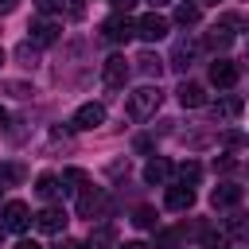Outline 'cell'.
I'll use <instances>...</instances> for the list:
<instances>
[{
    "label": "cell",
    "mask_w": 249,
    "mask_h": 249,
    "mask_svg": "<svg viewBox=\"0 0 249 249\" xmlns=\"http://www.w3.org/2000/svg\"><path fill=\"white\" fill-rule=\"evenodd\" d=\"M160 101H163V93H160L156 86H140V89L128 93V117H132V121H148V117L160 109Z\"/></svg>",
    "instance_id": "cell-1"
},
{
    "label": "cell",
    "mask_w": 249,
    "mask_h": 249,
    "mask_svg": "<svg viewBox=\"0 0 249 249\" xmlns=\"http://www.w3.org/2000/svg\"><path fill=\"white\" fill-rule=\"evenodd\" d=\"M109 214V195L101 187H82L78 191V218H105Z\"/></svg>",
    "instance_id": "cell-2"
},
{
    "label": "cell",
    "mask_w": 249,
    "mask_h": 249,
    "mask_svg": "<svg viewBox=\"0 0 249 249\" xmlns=\"http://www.w3.org/2000/svg\"><path fill=\"white\" fill-rule=\"evenodd\" d=\"M128 74H132V66H128L124 54H109V58L101 62V82H105L109 89H121V86L128 82Z\"/></svg>",
    "instance_id": "cell-3"
},
{
    "label": "cell",
    "mask_w": 249,
    "mask_h": 249,
    "mask_svg": "<svg viewBox=\"0 0 249 249\" xmlns=\"http://www.w3.org/2000/svg\"><path fill=\"white\" fill-rule=\"evenodd\" d=\"M97 124H105V105H97V101L78 105L74 117H70V128H78V132H89V128H97Z\"/></svg>",
    "instance_id": "cell-4"
},
{
    "label": "cell",
    "mask_w": 249,
    "mask_h": 249,
    "mask_svg": "<svg viewBox=\"0 0 249 249\" xmlns=\"http://www.w3.org/2000/svg\"><path fill=\"white\" fill-rule=\"evenodd\" d=\"M167 31H171V23H167L160 12H148V16H140V19H136V35H140L144 43H160Z\"/></svg>",
    "instance_id": "cell-5"
},
{
    "label": "cell",
    "mask_w": 249,
    "mask_h": 249,
    "mask_svg": "<svg viewBox=\"0 0 249 249\" xmlns=\"http://www.w3.org/2000/svg\"><path fill=\"white\" fill-rule=\"evenodd\" d=\"M237 27H241V19H237V16H222V19L206 31V43H210L214 51H222V47H230V43H233Z\"/></svg>",
    "instance_id": "cell-6"
},
{
    "label": "cell",
    "mask_w": 249,
    "mask_h": 249,
    "mask_svg": "<svg viewBox=\"0 0 249 249\" xmlns=\"http://www.w3.org/2000/svg\"><path fill=\"white\" fill-rule=\"evenodd\" d=\"M31 222H35V214H31V210H27V206H23L19 198L4 202V222H0L4 230H12V233H23V230H27Z\"/></svg>",
    "instance_id": "cell-7"
},
{
    "label": "cell",
    "mask_w": 249,
    "mask_h": 249,
    "mask_svg": "<svg viewBox=\"0 0 249 249\" xmlns=\"http://www.w3.org/2000/svg\"><path fill=\"white\" fill-rule=\"evenodd\" d=\"M101 35H105L109 43H128V39L136 35V23H132L128 16H109V19L101 23Z\"/></svg>",
    "instance_id": "cell-8"
},
{
    "label": "cell",
    "mask_w": 249,
    "mask_h": 249,
    "mask_svg": "<svg viewBox=\"0 0 249 249\" xmlns=\"http://www.w3.org/2000/svg\"><path fill=\"white\" fill-rule=\"evenodd\" d=\"M35 230H43V233H62V230H66V210H62V206H43V210L35 214Z\"/></svg>",
    "instance_id": "cell-9"
},
{
    "label": "cell",
    "mask_w": 249,
    "mask_h": 249,
    "mask_svg": "<svg viewBox=\"0 0 249 249\" xmlns=\"http://www.w3.org/2000/svg\"><path fill=\"white\" fill-rule=\"evenodd\" d=\"M27 31H31V47H51V43H58V31H62V27L43 16V19H35Z\"/></svg>",
    "instance_id": "cell-10"
},
{
    "label": "cell",
    "mask_w": 249,
    "mask_h": 249,
    "mask_svg": "<svg viewBox=\"0 0 249 249\" xmlns=\"http://www.w3.org/2000/svg\"><path fill=\"white\" fill-rule=\"evenodd\" d=\"M237 74H241V70H237V62H230V58H214V62H210V82H214L218 89H230V86L237 82Z\"/></svg>",
    "instance_id": "cell-11"
},
{
    "label": "cell",
    "mask_w": 249,
    "mask_h": 249,
    "mask_svg": "<svg viewBox=\"0 0 249 249\" xmlns=\"http://www.w3.org/2000/svg\"><path fill=\"white\" fill-rule=\"evenodd\" d=\"M163 202H167V210H191V206H195V187H187V183H171L167 195H163Z\"/></svg>",
    "instance_id": "cell-12"
},
{
    "label": "cell",
    "mask_w": 249,
    "mask_h": 249,
    "mask_svg": "<svg viewBox=\"0 0 249 249\" xmlns=\"http://www.w3.org/2000/svg\"><path fill=\"white\" fill-rule=\"evenodd\" d=\"M237 202H241V187L237 183H218L210 191V206L214 210H226V206H237Z\"/></svg>",
    "instance_id": "cell-13"
},
{
    "label": "cell",
    "mask_w": 249,
    "mask_h": 249,
    "mask_svg": "<svg viewBox=\"0 0 249 249\" xmlns=\"http://www.w3.org/2000/svg\"><path fill=\"white\" fill-rule=\"evenodd\" d=\"M167 175H171V160H167V156H152V160L144 163V183L160 187V183H167Z\"/></svg>",
    "instance_id": "cell-14"
},
{
    "label": "cell",
    "mask_w": 249,
    "mask_h": 249,
    "mask_svg": "<svg viewBox=\"0 0 249 249\" xmlns=\"http://www.w3.org/2000/svg\"><path fill=\"white\" fill-rule=\"evenodd\" d=\"M241 109H245V101H241L237 93H222V97L214 101V117H218V121H233V117H241Z\"/></svg>",
    "instance_id": "cell-15"
},
{
    "label": "cell",
    "mask_w": 249,
    "mask_h": 249,
    "mask_svg": "<svg viewBox=\"0 0 249 249\" xmlns=\"http://www.w3.org/2000/svg\"><path fill=\"white\" fill-rule=\"evenodd\" d=\"M175 93H179V105H183V109H198V105H206V89H202L198 82H183Z\"/></svg>",
    "instance_id": "cell-16"
},
{
    "label": "cell",
    "mask_w": 249,
    "mask_h": 249,
    "mask_svg": "<svg viewBox=\"0 0 249 249\" xmlns=\"http://www.w3.org/2000/svg\"><path fill=\"white\" fill-rule=\"evenodd\" d=\"M86 245H89V249H117V230H113V226H97Z\"/></svg>",
    "instance_id": "cell-17"
},
{
    "label": "cell",
    "mask_w": 249,
    "mask_h": 249,
    "mask_svg": "<svg viewBox=\"0 0 249 249\" xmlns=\"http://www.w3.org/2000/svg\"><path fill=\"white\" fill-rule=\"evenodd\" d=\"M58 191H62L58 175H39V179H35V195H39V198H47V202H51Z\"/></svg>",
    "instance_id": "cell-18"
},
{
    "label": "cell",
    "mask_w": 249,
    "mask_h": 249,
    "mask_svg": "<svg viewBox=\"0 0 249 249\" xmlns=\"http://www.w3.org/2000/svg\"><path fill=\"white\" fill-rule=\"evenodd\" d=\"M198 16H202V8H198V4H187V0H183V4L175 8V23H183V27H195V23H198Z\"/></svg>",
    "instance_id": "cell-19"
},
{
    "label": "cell",
    "mask_w": 249,
    "mask_h": 249,
    "mask_svg": "<svg viewBox=\"0 0 249 249\" xmlns=\"http://www.w3.org/2000/svg\"><path fill=\"white\" fill-rule=\"evenodd\" d=\"M175 175H179V183L195 187V183H198V175H202V167H198L195 160H187V163H179V167H175Z\"/></svg>",
    "instance_id": "cell-20"
},
{
    "label": "cell",
    "mask_w": 249,
    "mask_h": 249,
    "mask_svg": "<svg viewBox=\"0 0 249 249\" xmlns=\"http://www.w3.org/2000/svg\"><path fill=\"white\" fill-rule=\"evenodd\" d=\"M191 54H195V47L183 39V43L175 47V54H171V66H175V70H187V66H191Z\"/></svg>",
    "instance_id": "cell-21"
},
{
    "label": "cell",
    "mask_w": 249,
    "mask_h": 249,
    "mask_svg": "<svg viewBox=\"0 0 249 249\" xmlns=\"http://www.w3.org/2000/svg\"><path fill=\"white\" fill-rule=\"evenodd\" d=\"M132 226H140V230H156V210H152V206H136Z\"/></svg>",
    "instance_id": "cell-22"
},
{
    "label": "cell",
    "mask_w": 249,
    "mask_h": 249,
    "mask_svg": "<svg viewBox=\"0 0 249 249\" xmlns=\"http://www.w3.org/2000/svg\"><path fill=\"white\" fill-rule=\"evenodd\" d=\"M202 249H230V237H226V233L206 230V233H202Z\"/></svg>",
    "instance_id": "cell-23"
},
{
    "label": "cell",
    "mask_w": 249,
    "mask_h": 249,
    "mask_svg": "<svg viewBox=\"0 0 249 249\" xmlns=\"http://www.w3.org/2000/svg\"><path fill=\"white\" fill-rule=\"evenodd\" d=\"M136 62H140V70H144V74H160V70H163V66H160V58H156V54H140V58H136Z\"/></svg>",
    "instance_id": "cell-24"
},
{
    "label": "cell",
    "mask_w": 249,
    "mask_h": 249,
    "mask_svg": "<svg viewBox=\"0 0 249 249\" xmlns=\"http://www.w3.org/2000/svg\"><path fill=\"white\" fill-rule=\"evenodd\" d=\"M31 4H35L43 16H51V12H62V4H66V0H31Z\"/></svg>",
    "instance_id": "cell-25"
},
{
    "label": "cell",
    "mask_w": 249,
    "mask_h": 249,
    "mask_svg": "<svg viewBox=\"0 0 249 249\" xmlns=\"http://www.w3.org/2000/svg\"><path fill=\"white\" fill-rule=\"evenodd\" d=\"M140 0H113V8H117V16H124V12H132Z\"/></svg>",
    "instance_id": "cell-26"
},
{
    "label": "cell",
    "mask_w": 249,
    "mask_h": 249,
    "mask_svg": "<svg viewBox=\"0 0 249 249\" xmlns=\"http://www.w3.org/2000/svg\"><path fill=\"white\" fill-rule=\"evenodd\" d=\"M62 249H89V245H86V241H74V237H66V241H62Z\"/></svg>",
    "instance_id": "cell-27"
},
{
    "label": "cell",
    "mask_w": 249,
    "mask_h": 249,
    "mask_svg": "<svg viewBox=\"0 0 249 249\" xmlns=\"http://www.w3.org/2000/svg\"><path fill=\"white\" fill-rule=\"evenodd\" d=\"M16 4H19V0H0V16H8V12H16Z\"/></svg>",
    "instance_id": "cell-28"
},
{
    "label": "cell",
    "mask_w": 249,
    "mask_h": 249,
    "mask_svg": "<svg viewBox=\"0 0 249 249\" xmlns=\"http://www.w3.org/2000/svg\"><path fill=\"white\" fill-rule=\"evenodd\" d=\"M16 249H43L39 241H31V237H23V241H16Z\"/></svg>",
    "instance_id": "cell-29"
},
{
    "label": "cell",
    "mask_w": 249,
    "mask_h": 249,
    "mask_svg": "<svg viewBox=\"0 0 249 249\" xmlns=\"http://www.w3.org/2000/svg\"><path fill=\"white\" fill-rule=\"evenodd\" d=\"M117 249H148L144 241H128V245H117Z\"/></svg>",
    "instance_id": "cell-30"
},
{
    "label": "cell",
    "mask_w": 249,
    "mask_h": 249,
    "mask_svg": "<svg viewBox=\"0 0 249 249\" xmlns=\"http://www.w3.org/2000/svg\"><path fill=\"white\" fill-rule=\"evenodd\" d=\"M4 124H8V109L0 105V128H4Z\"/></svg>",
    "instance_id": "cell-31"
},
{
    "label": "cell",
    "mask_w": 249,
    "mask_h": 249,
    "mask_svg": "<svg viewBox=\"0 0 249 249\" xmlns=\"http://www.w3.org/2000/svg\"><path fill=\"white\" fill-rule=\"evenodd\" d=\"M148 4H152V8H163V4H171V0H148Z\"/></svg>",
    "instance_id": "cell-32"
},
{
    "label": "cell",
    "mask_w": 249,
    "mask_h": 249,
    "mask_svg": "<svg viewBox=\"0 0 249 249\" xmlns=\"http://www.w3.org/2000/svg\"><path fill=\"white\" fill-rule=\"evenodd\" d=\"M195 4H198V8H202V4H218V0H195Z\"/></svg>",
    "instance_id": "cell-33"
},
{
    "label": "cell",
    "mask_w": 249,
    "mask_h": 249,
    "mask_svg": "<svg viewBox=\"0 0 249 249\" xmlns=\"http://www.w3.org/2000/svg\"><path fill=\"white\" fill-rule=\"evenodd\" d=\"M0 62H4V51H0Z\"/></svg>",
    "instance_id": "cell-34"
},
{
    "label": "cell",
    "mask_w": 249,
    "mask_h": 249,
    "mask_svg": "<svg viewBox=\"0 0 249 249\" xmlns=\"http://www.w3.org/2000/svg\"><path fill=\"white\" fill-rule=\"evenodd\" d=\"M0 191H4V183H0Z\"/></svg>",
    "instance_id": "cell-35"
},
{
    "label": "cell",
    "mask_w": 249,
    "mask_h": 249,
    "mask_svg": "<svg viewBox=\"0 0 249 249\" xmlns=\"http://www.w3.org/2000/svg\"><path fill=\"white\" fill-rule=\"evenodd\" d=\"M0 230H4V226H0Z\"/></svg>",
    "instance_id": "cell-36"
},
{
    "label": "cell",
    "mask_w": 249,
    "mask_h": 249,
    "mask_svg": "<svg viewBox=\"0 0 249 249\" xmlns=\"http://www.w3.org/2000/svg\"><path fill=\"white\" fill-rule=\"evenodd\" d=\"M245 144H249V140H245Z\"/></svg>",
    "instance_id": "cell-37"
}]
</instances>
